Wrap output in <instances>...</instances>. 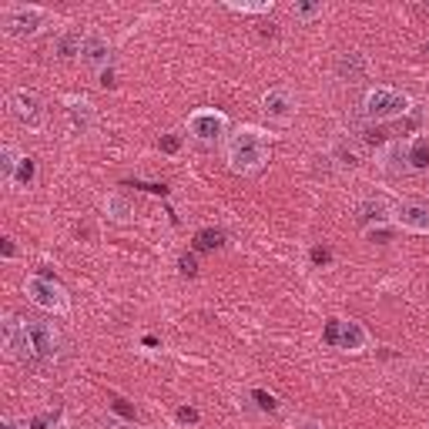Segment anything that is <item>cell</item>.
Here are the masks:
<instances>
[{
  "label": "cell",
  "mask_w": 429,
  "mask_h": 429,
  "mask_svg": "<svg viewBox=\"0 0 429 429\" xmlns=\"http://www.w3.org/2000/svg\"><path fill=\"white\" fill-rule=\"evenodd\" d=\"M225 161L235 175H255V171H262L265 161H269V141H265V134L258 127H238L228 138Z\"/></svg>",
  "instance_id": "obj_1"
},
{
  "label": "cell",
  "mask_w": 429,
  "mask_h": 429,
  "mask_svg": "<svg viewBox=\"0 0 429 429\" xmlns=\"http://www.w3.org/2000/svg\"><path fill=\"white\" fill-rule=\"evenodd\" d=\"M27 299L44 308V312H54V315H67L71 312V299H67V289L51 275V272H41V275L27 278Z\"/></svg>",
  "instance_id": "obj_2"
},
{
  "label": "cell",
  "mask_w": 429,
  "mask_h": 429,
  "mask_svg": "<svg viewBox=\"0 0 429 429\" xmlns=\"http://www.w3.org/2000/svg\"><path fill=\"white\" fill-rule=\"evenodd\" d=\"M362 111L369 121H389V118H399L409 111V98L396 87H373L362 101Z\"/></svg>",
  "instance_id": "obj_3"
},
{
  "label": "cell",
  "mask_w": 429,
  "mask_h": 429,
  "mask_svg": "<svg viewBox=\"0 0 429 429\" xmlns=\"http://www.w3.org/2000/svg\"><path fill=\"white\" fill-rule=\"evenodd\" d=\"M0 339H3V355L14 359V362H24L34 366V349H30V335L21 315H3L0 322Z\"/></svg>",
  "instance_id": "obj_4"
},
{
  "label": "cell",
  "mask_w": 429,
  "mask_h": 429,
  "mask_svg": "<svg viewBox=\"0 0 429 429\" xmlns=\"http://www.w3.org/2000/svg\"><path fill=\"white\" fill-rule=\"evenodd\" d=\"M27 335H30V349H34V366H48L61 353V335L51 322L44 319H24Z\"/></svg>",
  "instance_id": "obj_5"
},
{
  "label": "cell",
  "mask_w": 429,
  "mask_h": 429,
  "mask_svg": "<svg viewBox=\"0 0 429 429\" xmlns=\"http://www.w3.org/2000/svg\"><path fill=\"white\" fill-rule=\"evenodd\" d=\"M10 111H14V118H17L27 131H44V125H48V107H44V101H41L34 91L17 87V91L10 94Z\"/></svg>",
  "instance_id": "obj_6"
},
{
  "label": "cell",
  "mask_w": 429,
  "mask_h": 429,
  "mask_svg": "<svg viewBox=\"0 0 429 429\" xmlns=\"http://www.w3.org/2000/svg\"><path fill=\"white\" fill-rule=\"evenodd\" d=\"M44 24H48V10H41V7H24L21 3V7H7L3 10V30L10 37H30Z\"/></svg>",
  "instance_id": "obj_7"
},
{
  "label": "cell",
  "mask_w": 429,
  "mask_h": 429,
  "mask_svg": "<svg viewBox=\"0 0 429 429\" xmlns=\"http://www.w3.org/2000/svg\"><path fill=\"white\" fill-rule=\"evenodd\" d=\"M225 127H228V118L222 111H215V107H195L188 114V131L198 141H218L225 134Z\"/></svg>",
  "instance_id": "obj_8"
},
{
  "label": "cell",
  "mask_w": 429,
  "mask_h": 429,
  "mask_svg": "<svg viewBox=\"0 0 429 429\" xmlns=\"http://www.w3.org/2000/svg\"><path fill=\"white\" fill-rule=\"evenodd\" d=\"M107 61H111V48L101 34H84V44H81V64L94 67L98 74L107 71Z\"/></svg>",
  "instance_id": "obj_9"
},
{
  "label": "cell",
  "mask_w": 429,
  "mask_h": 429,
  "mask_svg": "<svg viewBox=\"0 0 429 429\" xmlns=\"http://www.w3.org/2000/svg\"><path fill=\"white\" fill-rule=\"evenodd\" d=\"M396 222L409 231H419V235H429V208L419 202H403L396 208Z\"/></svg>",
  "instance_id": "obj_10"
},
{
  "label": "cell",
  "mask_w": 429,
  "mask_h": 429,
  "mask_svg": "<svg viewBox=\"0 0 429 429\" xmlns=\"http://www.w3.org/2000/svg\"><path fill=\"white\" fill-rule=\"evenodd\" d=\"M369 346V332L359 326V322H342L339 319V339H335V349H342V353H362Z\"/></svg>",
  "instance_id": "obj_11"
},
{
  "label": "cell",
  "mask_w": 429,
  "mask_h": 429,
  "mask_svg": "<svg viewBox=\"0 0 429 429\" xmlns=\"http://www.w3.org/2000/svg\"><path fill=\"white\" fill-rule=\"evenodd\" d=\"M67 114H71V125L77 134H91L98 125V114H94V104L84 101V98H67Z\"/></svg>",
  "instance_id": "obj_12"
},
{
  "label": "cell",
  "mask_w": 429,
  "mask_h": 429,
  "mask_svg": "<svg viewBox=\"0 0 429 429\" xmlns=\"http://www.w3.org/2000/svg\"><path fill=\"white\" fill-rule=\"evenodd\" d=\"M262 104H265V111H269L272 118H278V121H285V118L295 114V98H292L285 87H272V91L262 98Z\"/></svg>",
  "instance_id": "obj_13"
},
{
  "label": "cell",
  "mask_w": 429,
  "mask_h": 429,
  "mask_svg": "<svg viewBox=\"0 0 429 429\" xmlns=\"http://www.w3.org/2000/svg\"><path fill=\"white\" fill-rule=\"evenodd\" d=\"M393 215V208H389V202H382V198H366V202H359V208H355V218L362 222V225H382L386 218Z\"/></svg>",
  "instance_id": "obj_14"
},
{
  "label": "cell",
  "mask_w": 429,
  "mask_h": 429,
  "mask_svg": "<svg viewBox=\"0 0 429 429\" xmlns=\"http://www.w3.org/2000/svg\"><path fill=\"white\" fill-rule=\"evenodd\" d=\"M366 71H369V61L359 51L342 54V57L335 61V74L346 77V81H359V77H366Z\"/></svg>",
  "instance_id": "obj_15"
},
{
  "label": "cell",
  "mask_w": 429,
  "mask_h": 429,
  "mask_svg": "<svg viewBox=\"0 0 429 429\" xmlns=\"http://www.w3.org/2000/svg\"><path fill=\"white\" fill-rule=\"evenodd\" d=\"M81 44H84V37H81L77 30H64V34L54 41L57 61H74V57H81Z\"/></svg>",
  "instance_id": "obj_16"
},
{
  "label": "cell",
  "mask_w": 429,
  "mask_h": 429,
  "mask_svg": "<svg viewBox=\"0 0 429 429\" xmlns=\"http://www.w3.org/2000/svg\"><path fill=\"white\" fill-rule=\"evenodd\" d=\"M21 161H24V158H21V151H17L14 145H3V148H0V178H3L7 185H14Z\"/></svg>",
  "instance_id": "obj_17"
},
{
  "label": "cell",
  "mask_w": 429,
  "mask_h": 429,
  "mask_svg": "<svg viewBox=\"0 0 429 429\" xmlns=\"http://www.w3.org/2000/svg\"><path fill=\"white\" fill-rule=\"evenodd\" d=\"M104 211H107V218H111V222L125 225L134 208H131V202H127L125 195H118V191H114V195H107V198H104Z\"/></svg>",
  "instance_id": "obj_18"
},
{
  "label": "cell",
  "mask_w": 429,
  "mask_h": 429,
  "mask_svg": "<svg viewBox=\"0 0 429 429\" xmlns=\"http://www.w3.org/2000/svg\"><path fill=\"white\" fill-rule=\"evenodd\" d=\"M322 14H326V7H322V3H308V0H295V3H292V17H295V21H302V24L319 21Z\"/></svg>",
  "instance_id": "obj_19"
},
{
  "label": "cell",
  "mask_w": 429,
  "mask_h": 429,
  "mask_svg": "<svg viewBox=\"0 0 429 429\" xmlns=\"http://www.w3.org/2000/svg\"><path fill=\"white\" fill-rule=\"evenodd\" d=\"M386 168H389V171H399V168H409V151H406L403 145H399V141H389V145H386Z\"/></svg>",
  "instance_id": "obj_20"
},
{
  "label": "cell",
  "mask_w": 429,
  "mask_h": 429,
  "mask_svg": "<svg viewBox=\"0 0 429 429\" xmlns=\"http://www.w3.org/2000/svg\"><path fill=\"white\" fill-rule=\"evenodd\" d=\"M222 245H225V235H222L218 228H202V231L195 235V249H202V252L222 249Z\"/></svg>",
  "instance_id": "obj_21"
},
{
  "label": "cell",
  "mask_w": 429,
  "mask_h": 429,
  "mask_svg": "<svg viewBox=\"0 0 429 429\" xmlns=\"http://www.w3.org/2000/svg\"><path fill=\"white\" fill-rule=\"evenodd\" d=\"M409 168H429V141L426 138H419L412 148H409Z\"/></svg>",
  "instance_id": "obj_22"
},
{
  "label": "cell",
  "mask_w": 429,
  "mask_h": 429,
  "mask_svg": "<svg viewBox=\"0 0 429 429\" xmlns=\"http://www.w3.org/2000/svg\"><path fill=\"white\" fill-rule=\"evenodd\" d=\"M225 7L235 10V14H272L275 3H272V0H258V3H245V0H242V3H225Z\"/></svg>",
  "instance_id": "obj_23"
},
{
  "label": "cell",
  "mask_w": 429,
  "mask_h": 429,
  "mask_svg": "<svg viewBox=\"0 0 429 429\" xmlns=\"http://www.w3.org/2000/svg\"><path fill=\"white\" fill-rule=\"evenodd\" d=\"M359 134H362V141H366V145H373V148H386V145H389V138H386V131H382V127L366 125V127H359Z\"/></svg>",
  "instance_id": "obj_24"
},
{
  "label": "cell",
  "mask_w": 429,
  "mask_h": 429,
  "mask_svg": "<svg viewBox=\"0 0 429 429\" xmlns=\"http://www.w3.org/2000/svg\"><path fill=\"white\" fill-rule=\"evenodd\" d=\"M34 175H37V168H34V158H24L21 161V168H17V178H14V185H30L34 181Z\"/></svg>",
  "instance_id": "obj_25"
},
{
  "label": "cell",
  "mask_w": 429,
  "mask_h": 429,
  "mask_svg": "<svg viewBox=\"0 0 429 429\" xmlns=\"http://www.w3.org/2000/svg\"><path fill=\"white\" fill-rule=\"evenodd\" d=\"M178 272H181V275H188V278H195V275H198V258H195L191 252H185L181 258H178Z\"/></svg>",
  "instance_id": "obj_26"
},
{
  "label": "cell",
  "mask_w": 429,
  "mask_h": 429,
  "mask_svg": "<svg viewBox=\"0 0 429 429\" xmlns=\"http://www.w3.org/2000/svg\"><path fill=\"white\" fill-rule=\"evenodd\" d=\"M252 399L258 403V409H265V412H275V409H278L275 396H272V393H265V389H255V393H252Z\"/></svg>",
  "instance_id": "obj_27"
},
{
  "label": "cell",
  "mask_w": 429,
  "mask_h": 429,
  "mask_svg": "<svg viewBox=\"0 0 429 429\" xmlns=\"http://www.w3.org/2000/svg\"><path fill=\"white\" fill-rule=\"evenodd\" d=\"M158 148H161L165 154H178V151H181V138H178V134H161Z\"/></svg>",
  "instance_id": "obj_28"
},
{
  "label": "cell",
  "mask_w": 429,
  "mask_h": 429,
  "mask_svg": "<svg viewBox=\"0 0 429 429\" xmlns=\"http://www.w3.org/2000/svg\"><path fill=\"white\" fill-rule=\"evenodd\" d=\"M335 339H339V319H328V326H326V342H328V346H335Z\"/></svg>",
  "instance_id": "obj_29"
},
{
  "label": "cell",
  "mask_w": 429,
  "mask_h": 429,
  "mask_svg": "<svg viewBox=\"0 0 429 429\" xmlns=\"http://www.w3.org/2000/svg\"><path fill=\"white\" fill-rule=\"evenodd\" d=\"M289 429H326L322 423H315V419H292Z\"/></svg>",
  "instance_id": "obj_30"
},
{
  "label": "cell",
  "mask_w": 429,
  "mask_h": 429,
  "mask_svg": "<svg viewBox=\"0 0 429 429\" xmlns=\"http://www.w3.org/2000/svg\"><path fill=\"white\" fill-rule=\"evenodd\" d=\"M178 419H181V423H198V409L181 406V409H178Z\"/></svg>",
  "instance_id": "obj_31"
},
{
  "label": "cell",
  "mask_w": 429,
  "mask_h": 429,
  "mask_svg": "<svg viewBox=\"0 0 429 429\" xmlns=\"http://www.w3.org/2000/svg\"><path fill=\"white\" fill-rule=\"evenodd\" d=\"M312 262H315V265H326V262H332V252H328V249H312Z\"/></svg>",
  "instance_id": "obj_32"
},
{
  "label": "cell",
  "mask_w": 429,
  "mask_h": 429,
  "mask_svg": "<svg viewBox=\"0 0 429 429\" xmlns=\"http://www.w3.org/2000/svg\"><path fill=\"white\" fill-rule=\"evenodd\" d=\"M0 252H3V258H14V255H17V249H14V238H0Z\"/></svg>",
  "instance_id": "obj_33"
},
{
  "label": "cell",
  "mask_w": 429,
  "mask_h": 429,
  "mask_svg": "<svg viewBox=\"0 0 429 429\" xmlns=\"http://www.w3.org/2000/svg\"><path fill=\"white\" fill-rule=\"evenodd\" d=\"M98 429H134V423H118V419H107V423H101Z\"/></svg>",
  "instance_id": "obj_34"
},
{
  "label": "cell",
  "mask_w": 429,
  "mask_h": 429,
  "mask_svg": "<svg viewBox=\"0 0 429 429\" xmlns=\"http://www.w3.org/2000/svg\"><path fill=\"white\" fill-rule=\"evenodd\" d=\"M98 81H101V87H114V71L107 67V71H101L98 74Z\"/></svg>",
  "instance_id": "obj_35"
},
{
  "label": "cell",
  "mask_w": 429,
  "mask_h": 429,
  "mask_svg": "<svg viewBox=\"0 0 429 429\" xmlns=\"http://www.w3.org/2000/svg\"><path fill=\"white\" fill-rule=\"evenodd\" d=\"M114 409H118L121 416H134V409H131V406H127L125 399H114Z\"/></svg>",
  "instance_id": "obj_36"
},
{
  "label": "cell",
  "mask_w": 429,
  "mask_h": 429,
  "mask_svg": "<svg viewBox=\"0 0 429 429\" xmlns=\"http://www.w3.org/2000/svg\"><path fill=\"white\" fill-rule=\"evenodd\" d=\"M30 429H51V423H48L44 416H34V419H30Z\"/></svg>",
  "instance_id": "obj_37"
},
{
  "label": "cell",
  "mask_w": 429,
  "mask_h": 429,
  "mask_svg": "<svg viewBox=\"0 0 429 429\" xmlns=\"http://www.w3.org/2000/svg\"><path fill=\"white\" fill-rule=\"evenodd\" d=\"M369 238H373V242H386V238H389V231H386V228H373V231H369Z\"/></svg>",
  "instance_id": "obj_38"
},
{
  "label": "cell",
  "mask_w": 429,
  "mask_h": 429,
  "mask_svg": "<svg viewBox=\"0 0 429 429\" xmlns=\"http://www.w3.org/2000/svg\"><path fill=\"white\" fill-rule=\"evenodd\" d=\"M0 429H21V423H17V419H3V423H0Z\"/></svg>",
  "instance_id": "obj_39"
},
{
  "label": "cell",
  "mask_w": 429,
  "mask_h": 429,
  "mask_svg": "<svg viewBox=\"0 0 429 429\" xmlns=\"http://www.w3.org/2000/svg\"><path fill=\"white\" fill-rule=\"evenodd\" d=\"M426 54H429V44H426Z\"/></svg>",
  "instance_id": "obj_40"
}]
</instances>
